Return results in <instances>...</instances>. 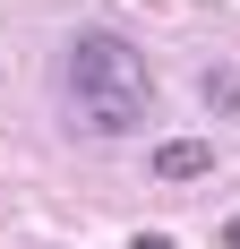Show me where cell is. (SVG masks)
Instances as JSON below:
<instances>
[{
	"label": "cell",
	"mask_w": 240,
	"mask_h": 249,
	"mask_svg": "<svg viewBox=\"0 0 240 249\" xmlns=\"http://www.w3.org/2000/svg\"><path fill=\"white\" fill-rule=\"evenodd\" d=\"M60 112H69L77 138H129V129H146V112H154L146 52L129 35H112V26L69 35V52H60Z\"/></svg>",
	"instance_id": "1"
},
{
	"label": "cell",
	"mask_w": 240,
	"mask_h": 249,
	"mask_svg": "<svg viewBox=\"0 0 240 249\" xmlns=\"http://www.w3.org/2000/svg\"><path fill=\"white\" fill-rule=\"evenodd\" d=\"M206 163H215V155L197 146V138H171V146H154V180H197Z\"/></svg>",
	"instance_id": "2"
},
{
	"label": "cell",
	"mask_w": 240,
	"mask_h": 249,
	"mask_svg": "<svg viewBox=\"0 0 240 249\" xmlns=\"http://www.w3.org/2000/svg\"><path fill=\"white\" fill-rule=\"evenodd\" d=\"M197 86H206V103H215L223 121H240V69H223V60H215V69L197 77Z\"/></svg>",
	"instance_id": "3"
},
{
	"label": "cell",
	"mask_w": 240,
	"mask_h": 249,
	"mask_svg": "<svg viewBox=\"0 0 240 249\" xmlns=\"http://www.w3.org/2000/svg\"><path fill=\"white\" fill-rule=\"evenodd\" d=\"M223 249H240V215H232V224H223Z\"/></svg>",
	"instance_id": "4"
}]
</instances>
